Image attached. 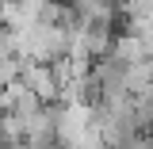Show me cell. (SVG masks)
<instances>
[{
    "instance_id": "cell-2",
    "label": "cell",
    "mask_w": 153,
    "mask_h": 149,
    "mask_svg": "<svg viewBox=\"0 0 153 149\" xmlns=\"http://www.w3.org/2000/svg\"><path fill=\"white\" fill-rule=\"evenodd\" d=\"M111 57H119L123 65H138V61H146L149 54H146V46H142L134 35L119 31V35H115V46H111Z\"/></svg>"
},
{
    "instance_id": "cell-3",
    "label": "cell",
    "mask_w": 153,
    "mask_h": 149,
    "mask_svg": "<svg viewBox=\"0 0 153 149\" xmlns=\"http://www.w3.org/2000/svg\"><path fill=\"white\" fill-rule=\"evenodd\" d=\"M123 31L134 35L142 46H146V54L153 57V16H134V19H126V23H123Z\"/></svg>"
},
{
    "instance_id": "cell-1",
    "label": "cell",
    "mask_w": 153,
    "mask_h": 149,
    "mask_svg": "<svg viewBox=\"0 0 153 149\" xmlns=\"http://www.w3.org/2000/svg\"><path fill=\"white\" fill-rule=\"evenodd\" d=\"M19 84L31 88L42 103H57V73H54V65H38V61L19 57Z\"/></svg>"
}]
</instances>
